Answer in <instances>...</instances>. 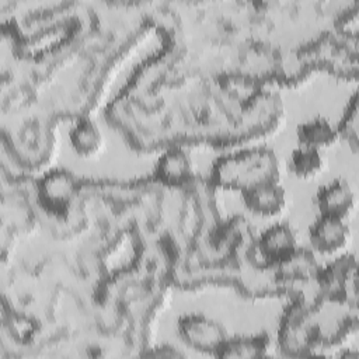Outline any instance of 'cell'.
<instances>
[{"label":"cell","instance_id":"8","mask_svg":"<svg viewBox=\"0 0 359 359\" xmlns=\"http://www.w3.org/2000/svg\"><path fill=\"white\" fill-rule=\"evenodd\" d=\"M243 192L245 206L255 215L261 216L278 215L283 209L286 202L285 189L279 187L276 181L262 182Z\"/></svg>","mask_w":359,"mask_h":359},{"label":"cell","instance_id":"13","mask_svg":"<svg viewBox=\"0 0 359 359\" xmlns=\"http://www.w3.org/2000/svg\"><path fill=\"white\" fill-rule=\"evenodd\" d=\"M282 275L289 279L310 280L317 272V264L307 251L296 250L290 257L279 264Z\"/></svg>","mask_w":359,"mask_h":359},{"label":"cell","instance_id":"7","mask_svg":"<svg viewBox=\"0 0 359 359\" xmlns=\"http://www.w3.org/2000/svg\"><path fill=\"white\" fill-rule=\"evenodd\" d=\"M353 191L344 180H332L323 185L317 195L316 203L321 216H332L344 219L353 206Z\"/></svg>","mask_w":359,"mask_h":359},{"label":"cell","instance_id":"12","mask_svg":"<svg viewBox=\"0 0 359 359\" xmlns=\"http://www.w3.org/2000/svg\"><path fill=\"white\" fill-rule=\"evenodd\" d=\"M265 339L261 337L227 339L216 351L217 356L222 358H254L265 353Z\"/></svg>","mask_w":359,"mask_h":359},{"label":"cell","instance_id":"11","mask_svg":"<svg viewBox=\"0 0 359 359\" xmlns=\"http://www.w3.org/2000/svg\"><path fill=\"white\" fill-rule=\"evenodd\" d=\"M290 170L300 178H309L317 174L323 167V157L318 149L300 144L289 158Z\"/></svg>","mask_w":359,"mask_h":359},{"label":"cell","instance_id":"5","mask_svg":"<svg viewBox=\"0 0 359 359\" xmlns=\"http://www.w3.org/2000/svg\"><path fill=\"white\" fill-rule=\"evenodd\" d=\"M348 237L349 229L344 223V219L339 217L320 215L310 227V243L323 254H332L344 248Z\"/></svg>","mask_w":359,"mask_h":359},{"label":"cell","instance_id":"9","mask_svg":"<svg viewBox=\"0 0 359 359\" xmlns=\"http://www.w3.org/2000/svg\"><path fill=\"white\" fill-rule=\"evenodd\" d=\"M297 137L300 144L320 150L324 146H330L335 140L337 132L327 119L314 118L299 126Z\"/></svg>","mask_w":359,"mask_h":359},{"label":"cell","instance_id":"6","mask_svg":"<svg viewBox=\"0 0 359 359\" xmlns=\"http://www.w3.org/2000/svg\"><path fill=\"white\" fill-rule=\"evenodd\" d=\"M154 175L167 187H182L192 178V163L182 149L170 147L157 160Z\"/></svg>","mask_w":359,"mask_h":359},{"label":"cell","instance_id":"2","mask_svg":"<svg viewBox=\"0 0 359 359\" xmlns=\"http://www.w3.org/2000/svg\"><path fill=\"white\" fill-rule=\"evenodd\" d=\"M77 182L65 170H52L38 182L39 203L53 215H63L76 195Z\"/></svg>","mask_w":359,"mask_h":359},{"label":"cell","instance_id":"3","mask_svg":"<svg viewBox=\"0 0 359 359\" xmlns=\"http://www.w3.org/2000/svg\"><path fill=\"white\" fill-rule=\"evenodd\" d=\"M178 330L189 346L203 352L216 353L227 338L226 331L219 323L202 314L182 317L178 323Z\"/></svg>","mask_w":359,"mask_h":359},{"label":"cell","instance_id":"10","mask_svg":"<svg viewBox=\"0 0 359 359\" xmlns=\"http://www.w3.org/2000/svg\"><path fill=\"white\" fill-rule=\"evenodd\" d=\"M101 142L102 137L100 129L88 118L79 119L70 130L72 147L81 156H90L97 151Z\"/></svg>","mask_w":359,"mask_h":359},{"label":"cell","instance_id":"4","mask_svg":"<svg viewBox=\"0 0 359 359\" xmlns=\"http://www.w3.org/2000/svg\"><path fill=\"white\" fill-rule=\"evenodd\" d=\"M257 250L262 259L279 265L297 250L294 233L286 224H273L261 234Z\"/></svg>","mask_w":359,"mask_h":359},{"label":"cell","instance_id":"1","mask_svg":"<svg viewBox=\"0 0 359 359\" xmlns=\"http://www.w3.org/2000/svg\"><path fill=\"white\" fill-rule=\"evenodd\" d=\"M219 180L226 185L243 188V191L276 181V161L269 151H244L226 158L219 168Z\"/></svg>","mask_w":359,"mask_h":359}]
</instances>
